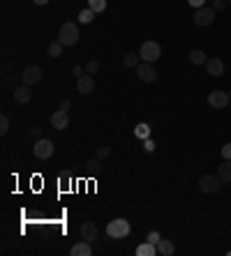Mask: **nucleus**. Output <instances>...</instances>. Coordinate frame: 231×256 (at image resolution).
<instances>
[{
  "label": "nucleus",
  "instance_id": "f03ea898",
  "mask_svg": "<svg viewBox=\"0 0 231 256\" xmlns=\"http://www.w3.org/2000/svg\"><path fill=\"white\" fill-rule=\"evenodd\" d=\"M79 26L77 23H62L60 30H58V42H60L62 46H74L77 42H79Z\"/></svg>",
  "mask_w": 231,
  "mask_h": 256
},
{
  "label": "nucleus",
  "instance_id": "1a4fd4ad",
  "mask_svg": "<svg viewBox=\"0 0 231 256\" xmlns=\"http://www.w3.org/2000/svg\"><path fill=\"white\" fill-rule=\"evenodd\" d=\"M136 76H139L143 83H153V81L157 79V70L153 67V62H141V65L136 67Z\"/></svg>",
  "mask_w": 231,
  "mask_h": 256
},
{
  "label": "nucleus",
  "instance_id": "393cba45",
  "mask_svg": "<svg viewBox=\"0 0 231 256\" xmlns=\"http://www.w3.org/2000/svg\"><path fill=\"white\" fill-rule=\"evenodd\" d=\"M62 49H65V46H62L60 42H51V44H49V55H51V58H60Z\"/></svg>",
  "mask_w": 231,
  "mask_h": 256
},
{
  "label": "nucleus",
  "instance_id": "bb28decb",
  "mask_svg": "<svg viewBox=\"0 0 231 256\" xmlns=\"http://www.w3.org/2000/svg\"><path fill=\"white\" fill-rule=\"evenodd\" d=\"M227 5H229V0H211V7H213L215 12H222Z\"/></svg>",
  "mask_w": 231,
  "mask_h": 256
},
{
  "label": "nucleus",
  "instance_id": "7ed1b4c3",
  "mask_svg": "<svg viewBox=\"0 0 231 256\" xmlns=\"http://www.w3.org/2000/svg\"><path fill=\"white\" fill-rule=\"evenodd\" d=\"M139 55H141L143 62H155L162 58V46L155 42V39H148V42H143L141 49H139Z\"/></svg>",
  "mask_w": 231,
  "mask_h": 256
},
{
  "label": "nucleus",
  "instance_id": "e433bc0d",
  "mask_svg": "<svg viewBox=\"0 0 231 256\" xmlns=\"http://www.w3.org/2000/svg\"><path fill=\"white\" fill-rule=\"evenodd\" d=\"M33 2H35V5H46L49 0H33Z\"/></svg>",
  "mask_w": 231,
  "mask_h": 256
},
{
  "label": "nucleus",
  "instance_id": "423d86ee",
  "mask_svg": "<svg viewBox=\"0 0 231 256\" xmlns=\"http://www.w3.org/2000/svg\"><path fill=\"white\" fill-rule=\"evenodd\" d=\"M42 79H44V70H42L39 65H30V67H26L23 74H21V81H23L26 86H35V83H39Z\"/></svg>",
  "mask_w": 231,
  "mask_h": 256
},
{
  "label": "nucleus",
  "instance_id": "58836bf2",
  "mask_svg": "<svg viewBox=\"0 0 231 256\" xmlns=\"http://www.w3.org/2000/svg\"><path fill=\"white\" fill-rule=\"evenodd\" d=\"M229 109H231V104H229Z\"/></svg>",
  "mask_w": 231,
  "mask_h": 256
},
{
  "label": "nucleus",
  "instance_id": "aec40b11",
  "mask_svg": "<svg viewBox=\"0 0 231 256\" xmlns=\"http://www.w3.org/2000/svg\"><path fill=\"white\" fill-rule=\"evenodd\" d=\"M134 136L136 139H151V125H146V123H139L136 127H134Z\"/></svg>",
  "mask_w": 231,
  "mask_h": 256
},
{
  "label": "nucleus",
  "instance_id": "2f4dec72",
  "mask_svg": "<svg viewBox=\"0 0 231 256\" xmlns=\"http://www.w3.org/2000/svg\"><path fill=\"white\" fill-rule=\"evenodd\" d=\"M83 72H86V67H81V65H74V67H72V74H74L77 79H79V76H83Z\"/></svg>",
  "mask_w": 231,
  "mask_h": 256
},
{
  "label": "nucleus",
  "instance_id": "9d476101",
  "mask_svg": "<svg viewBox=\"0 0 231 256\" xmlns=\"http://www.w3.org/2000/svg\"><path fill=\"white\" fill-rule=\"evenodd\" d=\"M97 236H99V229L95 221H83V224H81V240L93 242V240H97Z\"/></svg>",
  "mask_w": 231,
  "mask_h": 256
},
{
  "label": "nucleus",
  "instance_id": "6ab92c4d",
  "mask_svg": "<svg viewBox=\"0 0 231 256\" xmlns=\"http://www.w3.org/2000/svg\"><path fill=\"white\" fill-rule=\"evenodd\" d=\"M123 65L127 70H136V67L141 65V55H139V53H127L123 58Z\"/></svg>",
  "mask_w": 231,
  "mask_h": 256
},
{
  "label": "nucleus",
  "instance_id": "f704fd0d",
  "mask_svg": "<svg viewBox=\"0 0 231 256\" xmlns=\"http://www.w3.org/2000/svg\"><path fill=\"white\" fill-rule=\"evenodd\" d=\"M58 109H62V111H67V113H70V111H72V102H70V99H62Z\"/></svg>",
  "mask_w": 231,
  "mask_h": 256
},
{
  "label": "nucleus",
  "instance_id": "f8f14e48",
  "mask_svg": "<svg viewBox=\"0 0 231 256\" xmlns=\"http://www.w3.org/2000/svg\"><path fill=\"white\" fill-rule=\"evenodd\" d=\"M77 90H79L81 95H90V92L95 90L93 74H83V76H79V81H77Z\"/></svg>",
  "mask_w": 231,
  "mask_h": 256
},
{
  "label": "nucleus",
  "instance_id": "5701e85b",
  "mask_svg": "<svg viewBox=\"0 0 231 256\" xmlns=\"http://www.w3.org/2000/svg\"><path fill=\"white\" fill-rule=\"evenodd\" d=\"M93 18H95V12H93L90 7H86V9H81L79 12V23H90Z\"/></svg>",
  "mask_w": 231,
  "mask_h": 256
},
{
  "label": "nucleus",
  "instance_id": "a211bd4d",
  "mask_svg": "<svg viewBox=\"0 0 231 256\" xmlns=\"http://www.w3.org/2000/svg\"><path fill=\"white\" fill-rule=\"evenodd\" d=\"M136 254L139 256H157V245H153V242H143V245H139L136 247Z\"/></svg>",
  "mask_w": 231,
  "mask_h": 256
},
{
  "label": "nucleus",
  "instance_id": "20e7f679",
  "mask_svg": "<svg viewBox=\"0 0 231 256\" xmlns=\"http://www.w3.org/2000/svg\"><path fill=\"white\" fill-rule=\"evenodd\" d=\"M54 150H56V146H54V141H49V139H37L35 141V146H33V155H35L37 159H49L51 155H54Z\"/></svg>",
  "mask_w": 231,
  "mask_h": 256
},
{
  "label": "nucleus",
  "instance_id": "f257e3e1",
  "mask_svg": "<svg viewBox=\"0 0 231 256\" xmlns=\"http://www.w3.org/2000/svg\"><path fill=\"white\" fill-rule=\"evenodd\" d=\"M132 233V224L127 219H123V217H118V219H111L107 224V236L114 240H123L127 238Z\"/></svg>",
  "mask_w": 231,
  "mask_h": 256
},
{
  "label": "nucleus",
  "instance_id": "473e14b6",
  "mask_svg": "<svg viewBox=\"0 0 231 256\" xmlns=\"http://www.w3.org/2000/svg\"><path fill=\"white\" fill-rule=\"evenodd\" d=\"M143 150H146V152H153V150H155V141L146 139V141H143Z\"/></svg>",
  "mask_w": 231,
  "mask_h": 256
},
{
  "label": "nucleus",
  "instance_id": "dca6fc26",
  "mask_svg": "<svg viewBox=\"0 0 231 256\" xmlns=\"http://www.w3.org/2000/svg\"><path fill=\"white\" fill-rule=\"evenodd\" d=\"M217 178H220L222 183H231V162L229 159H222V162H220V166H217Z\"/></svg>",
  "mask_w": 231,
  "mask_h": 256
},
{
  "label": "nucleus",
  "instance_id": "72a5a7b5",
  "mask_svg": "<svg viewBox=\"0 0 231 256\" xmlns=\"http://www.w3.org/2000/svg\"><path fill=\"white\" fill-rule=\"evenodd\" d=\"M42 134H44L42 127H33V129H30V136H35V139H42Z\"/></svg>",
  "mask_w": 231,
  "mask_h": 256
},
{
  "label": "nucleus",
  "instance_id": "c756f323",
  "mask_svg": "<svg viewBox=\"0 0 231 256\" xmlns=\"http://www.w3.org/2000/svg\"><path fill=\"white\" fill-rule=\"evenodd\" d=\"M220 152H222V159H229V162H231V143H224Z\"/></svg>",
  "mask_w": 231,
  "mask_h": 256
},
{
  "label": "nucleus",
  "instance_id": "7c9ffc66",
  "mask_svg": "<svg viewBox=\"0 0 231 256\" xmlns=\"http://www.w3.org/2000/svg\"><path fill=\"white\" fill-rule=\"evenodd\" d=\"M160 240H162V236L157 233V231H151V233H148V242H153V245H157Z\"/></svg>",
  "mask_w": 231,
  "mask_h": 256
},
{
  "label": "nucleus",
  "instance_id": "0eeeda50",
  "mask_svg": "<svg viewBox=\"0 0 231 256\" xmlns=\"http://www.w3.org/2000/svg\"><path fill=\"white\" fill-rule=\"evenodd\" d=\"M208 104L213 106V109H227L231 104L229 92H224V90H211L208 92Z\"/></svg>",
  "mask_w": 231,
  "mask_h": 256
},
{
  "label": "nucleus",
  "instance_id": "4c0bfd02",
  "mask_svg": "<svg viewBox=\"0 0 231 256\" xmlns=\"http://www.w3.org/2000/svg\"><path fill=\"white\" fill-rule=\"evenodd\" d=\"M229 5H231V0H229Z\"/></svg>",
  "mask_w": 231,
  "mask_h": 256
},
{
  "label": "nucleus",
  "instance_id": "39448f33",
  "mask_svg": "<svg viewBox=\"0 0 231 256\" xmlns=\"http://www.w3.org/2000/svg\"><path fill=\"white\" fill-rule=\"evenodd\" d=\"M220 183H222V180L217 176H208V173H206V176L199 178V192H204V194H217L220 187H222Z\"/></svg>",
  "mask_w": 231,
  "mask_h": 256
},
{
  "label": "nucleus",
  "instance_id": "c85d7f7f",
  "mask_svg": "<svg viewBox=\"0 0 231 256\" xmlns=\"http://www.w3.org/2000/svg\"><path fill=\"white\" fill-rule=\"evenodd\" d=\"M7 132H9V118L7 115H2V118H0V134L5 136Z\"/></svg>",
  "mask_w": 231,
  "mask_h": 256
},
{
  "label": "nucleus",
  "instance_id": "a878e982",
  "mask_svg": "<svg viewBox=\"0 0 231 256\" xmlns=\"http://www.w3.org/2000/svg\"><path fill=\"white\" fill-rule=\"evenodd\" d=\"M99 70V62L97 60H88L86 62V74H97Z\"/></svg>",
  "mask_w": 231,
  "mask_h": 256
},
{
  "label": "nucleus",
  "instance_id": "4be33fe9",
  "mask_svg": "<svg viewBox=\"0 0 231 256\" xmlns=\"http://www.w3.org/2000/svg\"><path fill=\"white\" fill-rule=\"evenodd\" d=\"M86 166H88V171H93V173H99V171H102V159L95 155V157H90L88 162H86Z\"/></svg>",
  "mask_w": 231,
  "mask_h": 256
},
{
  "label": "nucleus",
  "instance_id": "f3484780",
  "mask_svg": "<svg viewBox=\"0 0 231 256\" xmlns=\"http://www.w3.org/2000/svg\"><path fill=\"white\" fill-rule=\"evenodd\" d=\"M173 252H176V247H173V242H171V240L162 238L160 242H157V254H160V256H171Z\"/></svg>",
  "mask_w": 231,
  "mask_h": 256
},
{
  "label": "nucleus",
  "instance_id": "412c9836",
  "mask_svg": "<svg viewBox=\"0 0 231 256\" xmlns=\"http://www.w3.org/2000/svg\"><path fill=\"white\" fill-rule=\"evenodd\" d=\"M206 53L204 51H199V49H194V51H190V62L192 65H206Z\"/></svg>",
  "mask_w": 231,
  "mask_h": 256
},
{
  "label": "nucleus",
  "instance_id": "4468645a",
  "mask_svg": "<svg viewBox=\"0 0 231 256\" xmlns=\"http://www.w3.org/2000/svg\"><path fill=\"white\" fill-rule=\"evenodd\" d=\"M14 99H17L19 104H28L30 99H33V90H30V86H19V88H14Z\"/></svg>",
  "mask_w": 231,
  "mask_h": 256
},
{
  "label": "nucleus",
  "instance_id": "cd10ccee",
  "mask_svg": "<svg viewBox=\"0 0 231 256\" xmlns=\"http://www.w3.org/2000/svg\"><path fill=\"white\" fill-rule=\"evenodd\" d=\"M95 155H97L99 159H107L109 155H111V148H109V146H99V148H97V152H95Z\"/></svg>",
  "mask_w": 231,
  "mask_h": 256
},
{
  "label": "nucleus",
  "instance_id": "2eb2a0df",
  "mask_svg": "<svg viewBox=\"0 0 231 256\" xmlns=\"http://www.w3.org/2000/svg\"><path fill=\"white\" fill-rule=\"evenodd\" d=\"M70 254H72V256H90V254H93V249H90V242H88V240H81V242H77V245H72Z\"/></svg>",
  "mask_w": 231,
  "mask_h": 256
},
{
  "label": "nucleus",
  "instance_id": "6e6552de",
  "mask_svg": "<svg viewBox=\"0 0 231 256\" xmlns=\"http://www.w3.org/2000/svg\"><path fill=\"white\" fill-rule=\"evenodd\" d=\"M213 21H215V9L213 7H199V9H194V23L199 28L211 26Z\"/></svg>",
  "mask_w": 231,
  "mask_h": 256
},
{
  "label": "nucleus",
  "instance_id": "ddd939ff",
  "mask_svg": "<svg viewBox=\"0 0 231 256\" xmlns=\"http://www.w3.org/2000/svg\"><path fill=\"white\" fill-rule=\"evenodd\" d=\"M206 72H208L211 76H222L224 62L220 60V58H208V60H206Z\"/></svg>",
  "mask_w": 231,
  "mask_h": 256
},
{
  "label": "nucleus",
  "instance_id": "b1692460",
  "mask_svg": "<svg viewBox=\"0 0 231 256\" xmlns=\"http://www.w3.org/2000/svg\"><path fill=\"white\" fill-rule=\"evenodd\" d=\"M88 7L93 9L95 14H99V12L107 9V0H88Z\"/></svg>",
  "mask_w": 231,
  "mask_h": 256
},
{
  "label": "nucleus",
  "instance_id": "9b49d317",
  "mask_svg": "<svg viewBox=\"0 0 231 256\" xmlns=\"http://www.w3.org/2000/svg\"><path fill=\"white\" fill-rule=\"evenodd\" d=\"M67 125H70V113H67V111L58 109V111L51 113V127H54V129H65Z\"/></svg>",
  "mask_w": 231,
  "mask_h": 256
},
{
  "label": "nucleus",
  "instance_id": "c9c22d12",
  "mask_svg": "<svg viewBox=\"0 0 231 256\" xmlns=\"http://www.w3.org/2000/svg\"><path fill=\"white\" fill-rule=\"evenodd\" d=\"M187 2H190V5H192L194 9H199V7H204V2H206V0H187Z\"/></svg>",
  "mask_w": 231,
  "mask_h": 256
}]
</instances>
